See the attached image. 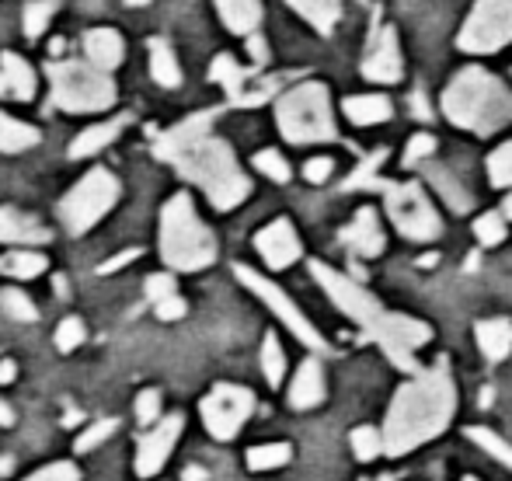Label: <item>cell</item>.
Segmentation results:
<instances>
[{
	"instance_id": "680465c9",
	"label": "cell",
	"mask_w": 512,
	"mask_h": 481,
	"mask_svg": "<svg viewBox=\"0 0 512 481\" xmlns=\"http://www.w3.org/2000/svg\"><path fill=\"white\" fill-rule=\"evenodd\" d=\"M129 7H140V4H147V0H126Z\"/></svg>"
},
{
	"instance_id": "8d00e7d4",
	"label": "cell",
	"mask_w": 512,
	"mask_h": 481,
	"mask_svg": "<svg viewBox=\"0 0 512 481\" xmlns=\"http://www.w3.org/2000/svg\"><path fill=\"white\" fill-rule=\"evenodd\" d=\"M488 178H492L495 189H509L512 185V140L502 143V147L488 157Z\"/></svg>"
},
{
	"instance_id": "7c38bea8",
	"label": "cell",
	"mask_w": 512,
	"mask_h": 481,
	"mask_svg": "<svg viewBox=\"0 0 512 481\" xmlns=\"http://www.w3.org/2000/svg\"><path fill=\"white\" fill-rule=\"evenodd\" d=\"M251 412H255V394L241 384H216L203 398V422L213 440H234Z\"/></svg>"
},
{
	"instance_id": "4316f807",
	"label": "cell",
	"mask_w": 512,
	"mask_h": 481,
	"mask_svg": "<svg viewBox=\"0 0 512 481\" xmlns=\"http://www.w3.org/2000/svg\"><path fill=\"white\" fill-rule=\"evenodd\" d=\"M39 140L42 136L35 126H28V122H18V119H11V116L0 112V150H4V154H21V150L35 147Z\"/></svg>"
},
{
	"instance_id": "cb8c5ba5",
	"label": "cell",
	"mask_w": 512,
	"mask_h": 481,
	"mask_svg": "<svg viewBox=\"0 0 512 481\" xmlns=\"http://www.w3.org/2000/svg\"><path fill=\"white\" fill-rule=\"evenodd\" d=\"M474 335H478L481 353H485L492 363L506 360V356L512 353V325H509L506 318L478 321V328H474Z\"/></svg>"
},
{
	"instance_id": "7bdbcfd3",
	"label": "cell",
	"mask_w": 512,
	"mask_h": 481,
	"mask_svg": "<svg viewBox=\"0 0 512 481\" xmlns=\"http://www.w3.org/2000/svg\"><path fill=\"white\" fill-rule=\"evenodd\" d=\"M25 481H81V471H77L74 461H60V464H49V468L35 471Z\"/></svg>"
},
{
	"instance_id": "8fae6325",
	"label": "cell",
	"mask_w": 512,
	"mask_h": 481,
	"mask_svg": "<svg viewBox=\"0 0 512 481\" xmlns=\"http://www.w3.org/2000/svg\"><path fill=\"white\" fill-rule=\"evenodd\" d=\"M237 279H241L244 286H248L251 293H255V297H262L265 304L272 307V314H276L279 321H283L286 328H290L293 335H297L300 342H304L307 349H314V353H324V349H328V342L321 339V332H317L314 325H310L307 321V314L300 311L297 304H293L290 297H286L283 290H279L276 283H272V279H265V276H258L255 269H248V265H237Z\"/></svg>"
},
{
	"instance_id": "e575fe53",
	"label": "cell",
	"mask_w": 512,
	"mask_h": 481,
	"mask_svg": "<svg viewBox=\"0 0 512 481\" xmlns=\"http://www.w3.org/2000/svg\"><path fill=\"white\" fill-rule=\"evenodd\" d=\"M467 440H474L481 450H488L495 461L506 464V468L512 471V443L502 440L499 433H492V429H467Z\"/></svg>"
},
{
	"instance_id": "2e32d148",
	"label": "cell",
	"mask_w": 512,
	"mask_h": 481,
	"mask_svg": "<svg viewBox=\"0 0 512 481\" xmlns=\"http://www.w3.org/2000/svg\"><path fill=\"white\" fill-rule=\"evenodd\" d=\"M338 238H342V244L356 258H377L380 251H384V231H380L377 213H373L370 206H363Z\"/></svg>"
},
{
	"instance_id": "4dcf8cb0",
	"label": "cell",
	"mask_w": 512,
	"mask_h": 481,
	"mask_svg": "<svg viewBox=\"0 0 512 481\" xmlns=\"http://www.w3.org/2000/svg\"><path fill=\"white\" fill-rule=\"evenodd\" d=\"M258 363H262V373H265V380H269V387L283 384V377H286V353H283V346H279V339L272 332L265 335Z\"/></svg>"
},
{
	"instance_id": "d6a6232c",
	"label": "cell",
	"mask_w": 512,
	"mask_h": 481,
	"mask_svg": "<svg viewBox=\"0 0 512 481\" xmlns=\"http://www.w3.org/2000/svg\"><path fill=\"white\" fill-rule=\"evenodd\" d=\"M290 457H293L290 443H265V447L248 450V468L251 471H272V468L290 464Z\"/></svg>"
},
{
	"instance_id": "30bf717a",
	"label": "cell",
	"mask_w": 512,
	"mask_h": 481,
	"mask_svg": "<svg viewBox=\"0 0 512 481\" xmlns=\"http://www.w3.org/2000/svg\"><path fill=\"white\" fill-rule=\"evenodd\" d=\"M464 53H495L512 42V0H478L460 28Z\"/></svg>"
},
{
	"instance_id": "836d02e7",
	"label": "cell",
	"mask_w": 512,
	"mask_h": 481,
	"mask_svg": "<svg viewBox=\"0 0 512 481\" xmlns=\"http://www.w3.org/2000/svg\"><path fill=\"white\" fill-rule=\"evenodd\" d=\"M352 454L359 457V461H377L380 454H384V433H377L373 426H359L352 429Z\"/></svg>"
},
{
	"instance_id": "5bb4252c",
	"label": "cell",
	"mask_w": 512,
	"mask_h": 481,
	"mask_svg": "<svg viewBox=\"0 0 512 481\" xmlns=\"http://www.w3.org/2000/svg\"><path fill=\"white\" fill-rule=\"evenodd\" d=\"M401 74H405V67H401L398 32L387 25V28H380L377 39H373L370 49H366L363 77H370V81H380V84H394V81H401Z\"/></svg>"
},
{
	"instance_id": "9c48e42d",
	"label": "cell",
	"mask_w": 512,
	"mask_h": 481,
	"mask_svg": "<svg viewBox=\"0 0 512 481\" xmlns=\"http://www.w3.org/2000/svg\"><path fill=\"white\" fill-rule=\"evenodd\" d=\"M384 203H387V217L391 224L405 234L408 241H436L443 224H439V213L432 210L429 196H425L422 185L415 182H387L384 178Z\"/></svg>"
},
{
	"instance_id": "5b68a950",
	"label": "cell",
	"mask_w": 512,
	"mask_h": 481,
	"mask_svg": "<svg viewBox=\"0 0 512 481\" xmlns=\"http://www.w3.org/2000/svg\"><path fill=\"white\" fill-rule=\"evenodd\" d=\"M161 255L171 269L196 272L216 262V238L199 220L189 192H178L161 210Z\"/></svg>"
},
{
	"instance_id": "c3c4849f",
	"label": "cell",
	"mask_w": 512,
	"mask_h": 481,
	"mask_svg": "<svg viewBox=\"0 0 512 481\" xmlns=\"http://www.w3.org/2000/svg\"><path fill=\"white\" fill-rule=\"evenodd\" d=\"M185 311H189V307H185V300L178 297V293L157 304V318H161V321H178V318H185Z\"/></svg>"
},
{
	"instance_id": "e0dca14e",
	"label": "cell",
	"mask_w": 512,
	"mask_h": 481,
	"mask_svg": "<svg viewBox=\"0 0 512 481\" xmlns=\"http://www.w3.org/2000/svg\"><path fill=\"white\" fill-rule=\"evenodd\" d=\"M84 56H88V63L95 70H115L122 63V56H126V42L119 39V32L115 28H91L88 35H84Z\"/></svg>"
},
{
	"instance_id": "4fadbf2b",
	"label": "cell",
	"mask_w": 512,
	"mask_h": 481,
	"mask_svg": "<svg viewBox=\"0 0 512 481\" xmlns=\"http://www.w3.org/2000/svg\"><path fill=\"white\" fill-rule=\"evenodd\" d=\"M182 426V415H168V419L154 422V429H147V436L140 440V454H136V475L154 478L168 464V457L175 454L178 436H182Z\"/></svg>"
},
{
	"instance_id": "44dd1931",
	"label": "cell",
	"mask_w": 512,
	"mask_h": 481,
	"mask_svg": "<svg viewBox=\"0 0 512 481\" xmlns=\"http://www.w3.org/2000/svg\"><path fill=\"white\" fill-rule=\"evenodd\" d=\"M255 74H258V70L237 67L230 53H220L213 60V67H209V77H213L216 84H223V88H227V95H230V102H234V105H241V98L251 91V77H255Z\"/></svg>"
},
{
	"instance_id": "ab89813d",
	"label": "cell",
	"mask_w": 512,
	"mask_h": 481,
	"mask_svg": "<svg viewBox=\"0 0 512 481\" xmlns=\"http://www.w3.org/2000/svg\"><path fill=\"white\" fill-rule=\"evenodd\" d=\"M0 307H4L11 318H18V321H35L39 314H35V304L25 297L21 290H0Z\"/></svg>"
},
{
	"instance_id": "7a4b0ae2",
	"label": "cell",
	"mask_w": 512,
	"mask_h": 481,
	"mask_svg": "<svg viewBox=\"0 0 512 481\" xmlns=\"http://www.w3.org/2000/svg\"><path fill=\"white\" fill-rule=\"evenodd\" d=\"M310 276H314L317 283H321V290L342 307V314H349V318L384 349L387 360L398 366V370L411 373V377L422 373V366L415 360V349L432 339V328L425 325V321H415V318H408V314L384 311L380 300L373 297L370 290H363L356 279L342 276V272H335L324 262H310Z\"/></svg>"
},
{
	"instance_id": "681fc988",
	"label": "cell",
	"mask_w": 512,
	"mask_h": 481,
	"mask_svg": "<svg viewBox=\"0 0 512 481\" xmlns=\"http://www.w3.org/2000/svg\"><path fill=\"white\" fill-rule=\"evenodd\" d=\"M248 53H251V60H255V70L269 63V46H265L262 35H248Z\"/></svg>"
},
{
	"instance_id": "d6986e66",
	"label": "cell",
	"mask_w": 512,
	"mask_h": 481,
	"mask_svg": "<svg viewBox=\"0 0 512 481\" xmlns=\"http://www.w3.org/2000/svg\"><path fill=\"white\" fill-rule=\"evenodd\" d=\"M0 95H11L18 102H28L35 95V70L18 53L0 56Z\"/></svg>"
},
{
	"instance_id": "1f68e13d",
	"label": "cell",
	"mask_w": 512,
	"mask_h": 481,
	"mask_svg": "<svg viewBox=\"0 0 512 481\" xmlns=\"http://www.w3.org/2000/svg\"><path fill=\"white\" fill-rule=\"evenodd\" d=\"M429 178H432V185L443 192V199L453 206V210H457V213L471 210V196H467V189L457 182V178H450V171H446V168H429Z\"/></svg>"
},
{
	"instance_id": "6f0895ef",
	"label": "cell",
	"mask_w": 512,
	"mask_h": 481,
	"mask_svg": "<svg viewBox=\"0 0 512 481\" xmlns=\"http://www.w3.org/2000/svg\"><path fill=\"white\" fill-rule=\"evenodd\" d=\"M199 478H203V475H199L196 468H192V471H185V481H199Z\"/></svg>"
},
{
	"instance_id": "f1b7e54d",
	"label": "cell",
	"mask_w": 512,
	"mask_h": 481,
	"mask_svg": "<svg viewBox=\"0 0 512 481\" xmlns=\"http://www.w3.org/2000/svg\"><path fill=\"white\" fill-rule=\"evenodd\" d=\"M286 4L297 7V11L310 21V25H314L317 32H324V35L335 28L338 14H342V0H286Z\"/></svg>"
},
{
	"instance_id": "ffe728a7",
	"label": "cell",
	"mask_w": 512,
	"mask_h": 481,
	"mask_svg": "<svg viewBox=\"0 0 512 481\" xmlns=\"http://www.w3.org/2000/svg\"><path fill=\"white\" fill-rule=\"evenodd\" d=\"M321 398H324V373H321V363H317V360H307V363L297 370L293 384H290V405L304 412V408L321 405Z\"/></svg>"
},
{
	"instance_id": "3957f363",
	"label": "cell",
	"mask_w": 512,
	"mask_h": 481,
	"mask_svg": "<svg viewBox=\"0 0 512 481\" xmlns=\"http://www.w3.org/2000/svg\"><path fill=\"white\" fill-rule=\"evenodd\" d=\"M457 412V387L446 366L439 363L436 370H422L398 387L384 422V454L401 457L422 443L436 440L450 426Z\"/></svg>"
},
{
	"instance_id": "7dc6e473",
	"label": "cell",
	"mask_w": 512,
	"mask_h": 481,
	"mask_svg": "<svg viewBox=\"0 0 512 481\" xmlns=\"http://www.w3.org/2000/svg\"><path fill=\"white\" fill-rule=\"evenodd\" d=\"M331 171H335V161H331V157H314V161H307V164H304V178H307L310 185L328 182Z\"/></svg>"
},
{
	"instance_id": "816d5d0a",
	"label": "cell",
	"mask_w": 512,
	"mask_h": 481,
	"mask_svg": "<svg viewBox=\"0 0 512 481\" xmlns=\"http://www.w3.org/2000/svg\"><path fill=\"white\" fill-rule=\"evenodd\" d=\"M411 109H415V119H425V122L432 119L429 102H425V95H422V91H415V95H411Z\"/></svg>"
},
{
	"instance_id": "ba28073f",
	"label": "cell",
	"mask_w": 512,
	"mask_h": 481,
	"mask_svg": "<svg viewBox=\"0 0 512 481\" xmlns=\"http://www.w3.org/2000/svg\"><path fill=\"white\" fill-rule=\"evenodd\" d=\"M119 203V178L108 168H95L63 196L60 220L67 224L70 234H84Z\"/></svg>"
},
{
	"instance_id": "d4e9b609",
	"label": "cell",
	"mask_w": 512,
	"mask_h": 481,
	"mask_svg": "<svg viewBox=\"0 0 512 481\" xmlns=\"http://www.w3.org/2000/svg\"><path fill=\"white\" fill-rule=\"evenodd\" d=\"M345 116L356 126H377V122L391 119V98L384 95H356V98H345Z\"/></svg>"
},
{
	"instance_id": "11a10c76",
	"label": "cell",
	"mask_w": 512,
	"mask_h": 481,
	"mask_svg": "<svg viewBox=\"0 0 512 481\" xmlns=\"http://www.w3.org/2000/svg\"><path fill=\"white\" fill-rule=\"evenodd\" d=\"M502 217H506V220H512V192H509V196H506V203H502Z\"/></svg>"
},
{
	"instance_id": "484cf974",
	"label": "cell",
	"mask_w": 512,
	"mask_h": 481,
	"mask_svg": "<svg viewBox=\"0 0 512 481\" xmlns=\"http://www.w3.org/2000/svg\"><path fill=\"white\" fill-rule=\"evenodd\" d=\"M150 77H154L161 88H178L182 84V70H178L175 49L164 39H150Z\"/></svg>"
},
{
	"instance_id": "f546056e",
	"label": "cell",
	"mask_w": 512,
	"mask_h": 481,
	"mask_svg": "<svg viewBox=\"0 0 512 481\" xmlns=\"http://www.w3.org/2000/svg\"><path fill=\"white\" fill-rule=\"evenodd\" d=\"M384 161H387V150H373V154L363 157V161H359V168L352 171L349 178H345L342 189L345 192H352V189L380 192V189H384V178H380L377 171H380V164H384Z\"/></svg>"
},
{
	"instance_id": "ee69618b",
	"label": "cell",
	"mask_w": 512,
	"mask_h": 481,
	"mask_svg": "<svg viewBox=\"0 0 512 481\" xmlns=\"http://www.w3.org/2000/svg\"><path fill=\"white\" fill-rule=\"evenodd\" d=\"M136 419H140V426H154V422L161 419V394L143 391L140 398H136Z\"/></svg>"
},
{
	"instance_id": "7402d4cb",
	"label": "cell",
	"mask_w": 512,
	"mask_h": 481,
	"mask_svg": "<svg viewBox=\"0 0 512 481\" xmlns=\"http://www.w3.org/2000/svg\"><path fill=\"white\" fill-rule=\"evenodd\" d=\"M126 122H129V116H119V119H108V122H98V126L84 129V133L70 143V157L81 161V157H91V154H98V150H105L108 143L126 129Z\"/></svg>"
},
{
	"instance_id": "60d3db41",
	"label": "cell",
	"mask_w": 512,
	"mask_h": 481,
	"mask_svg": "<svg viewBox=\"0 0 512 481\" xmlns=\"http://www.w3.org/2000/svg\"><path fill=\"white\" fill-rule=\"evenodd\" d=\"M84 335H88L84 321L81 318H67L60 328H56V349H60V353H74V349L84 342Z\"/></svg>"
},
{
	"instance_id": "d590c367",
	"label": "cell",
	"mask_w": 512,
	"mask_h": 481,
	"mask_svg": "<svg viewBox=\"0 0 512 481\" xmlns=\"http://www.w3.org/2000/svg\"><path fill=\"white\" fill-rule=\"evenodd\" d=\"M56 0H32V4L25 7V35L28 39H39L42 32L49 28V18L56 14Z\"/></svg>"
},
{
	"instance_id": "91938a15",
	"label": "cell",
	"mask_w": 512,
	"mask_h": 481,
	"mask_svg": "<svg viewBox=\"0 0 512 481\" xmlns=\"http://www.w3.org/2000/svg\"><path fill=\"white\" fill-rule=\"evenodd\" d=\"M464 481H474V478H464Z\"/></svg>"
},
{
	"instance_id": "b9f144b4",
	"label": "cell",
	"mask_w": 512,
	"mask_h": 481,
	"mask_svg": "<svg viewBox=\"0 0 512 481\" xmlns=\"http://www.w3.org/2000/svg\"><path fill=\"white\" fill-rule=\"evenodd\" d=\"M115 426H119V422H115V419H102V422H95V426H91L88 433H84L81 440H77V454H88V450H95L98 443H105L108 436L115 433Z\"/></svg>"
},
{
	"instance_id": "f6af8a7d",
	"label": "cell",
	"mask_w": 512,
	"mask_h": 481,
	"mask_svg": "<svg viewBox=\"0 0 512 481\" xmlns=\"http://www.w3.org/2000/svg\"><path fill=\"white\" fill-rule=\"evenodd\" d=\"M436 150V140H432L429 133H418V136H411V143H408V150H405V168H415V164H422L425 157Z\"/></svg>"
},
{
	"instance_id": "ac0fdd59",
	"label": "cell",
	"mask_w": 512,
	"mask_h": 481,
	"mask_svg": "<svg viewBox=\"0 0 512 481\" xmlns=\"http://www.w3.org/2000/svg\"><path fill=\"white\" fill-rule=\"evenodd\" d=\"M49 231L35 217L0 206V244H46Z\"/></svg>"
},
{
	"instance_id": "bcb514c9",
	"label": "cell",
	"mask_w": 512,
	"mask_h": 481,
	"mask_svg": "<svg viewBox=\"0 0 512 481\" xmlns=\"http://www.w3.org/2000/svg\"><path fill=\"white\" fill-rule=\"evenodd\" d=\"M175 297V279L164 276V272H157V276L147 279V300H154V304H161V300Z\"/></svg>"
},
{
	"instance_id": "db71d44e",
	"label": "cell",
	"mask_w": 512,
	"mask_h": 481,
	"mask_svg": "<svg viewBox=\"0 0 512 481\" xmlns=\"http://www.w3.org/2000/svg\"><path fill=\"white\" fill-rule=\"evenodd\" d=\"M14 380V363H0V384H11Z\"/></svg>"
},
{
	"instance_id": "277c9868",
	"label": "cell",
	"mask_w": 512,
	"mask_h": 481,
	"mask_svg": "<svg viewBox=\"0 0 512 481\" xmlns=\"http://www.w3.org/2000/svg\"><path fill=\"white\" fill-rule=\"evenodd\" d=\"M443 112L453 126L488 136L512 119V95L495 74L481 67H464L446 88Z\"/></svg>"
},
{
	"instance_id": "f35d334b",
	"label": "cell",
	"mask_w": 512,
	"mask_h": 481,
	"mask_svg": "<svg viewBox=\"0 0 512 481\" xmlns=\"http://www.w3.org/2000/svg\"><path fill=\"white\" fill-rule=\"evenodd\" d=\"M255 168L262 171L265 178H272V182H290V164H286V157L279 154V150H262V154H255Z\"/></svg>"
},
{
	"instance_id": "52a82bcc",
	"label": "cell",
	"mask_w": 512,
	"mask_h": 481,
	"mask_svg": "<svg viewBox=\"0 0 512 481\" xmlns=\"http://www.w3.org/2000/svg\"><path fill=\"white\" fill-rule=\"evenodd\" d=\"M49 84H53V105L63 112H102L112 109L115 84L112 77L95 70L91 63L63 60L46 67Z\"/></svg>"
},
{
	"instance_id": "9a60e30c",
	"label": "cell",
	"mask_w": 512,
	"mask_h": 481,
	"mask_svg": "<svg viewBox=\"0 0 512 481\" xmlns=\"http://www.w3.org/2000/svg\"><path fill=\"white\" fill-rule=\"evenodd\" d=\"M255 248H258V255L265 258V265L269 269H290L293 262L300 258V238H297V231H293V224L290 220H272L265 231H258V238H255Z\"/></svg>"
},
{
	"instance_id": "83f0119b",
	"label": "cell",
	"mask_w": 512,
	"mask_h": 481,
	"mask_svg": "<svg viewBox=\"0 0 512 481\" xmlns=\"http://www.w3.org/2000/svg\"><path fill=\"white\" fill-rule=\"evenodd\" d=\"M46 269H49V262L39 251H7V255L0 258V272L11 279H35Z\"/></svg>"
},
{
	"instance_id": "8992f818",
	"label": "cell",
	"mask_w": 512,
	"mask_h": 481,
	"mask_svg": "<svg viewBox=\"0 0 512 481\" xmlns=\"http://www.w3.org/2000/svg\"><path fill=\"white\" fill-rule=\"evenodd\" d=\"M276 119L279 133L290 143H324L338 136L335 119H331L328 88L317 81L297 84L293 91H286L276 102Z\"/></svg>"
},
{
	"instance_id": "f907efd6",
	"label": "cell",
	"mask_w": 512,
	"mask_h": 481,
	"mask_svg": "<svg viewBox=\"0 0 512 481\" xmlns=\"http://www.w3.org/2000/svg\"><path fill=\"white\" fill-rule=\"evenodd\" d=\"M136 255H140V248H129V251H122V255H115L112 262H105V265H102V272H115V269H122V265H129Z\"/></svg>"
},
{
	"instance_id": "74e56055",
	"label": "cell",
	"mask_w": 512,
	"mask_h": 481,
	"mask_svg": "<svg viewBox=\"0 0 512 481\" xmlns=\"http://www.w3.org/2000/svg\"><path fill=\"white\" fill-rule=\"evenodd\" d=\"M474 238L485 244V248L502 244L506 241V217H502V213H485V217H478V224H474Z\"/></svg>"
},
{
	"instance_id": "f5cc1de1",
	"label": "cell",
	"mask_w": 512,
	"mask_h": 481,
	"mask_svg": "<svg viewBox=\"0 0 512 481\" xmlns=\"http://www.w3.org/2000/svg\"><path fill=\"white\" fill-rule=\"evenodd\" d=\"M0 426H14V412L4 398H0Z\"/></svg>"
},
{
	"instance_id": "6da1fadb",
	"label": "cell",
	"mask_w": 512,
	"mask_h": 481,
	"mask_svg": "<svg viewBox=\"0 0 512 481\" xmlns=\"http://www.w3.org/2000/svg\"><path fill=\"white\" fill-rule=\"evenodd\" d=\"M213 119L216 112H196V116L182 119L178 126L164 129L154 140V154L161 161L175 164L189 182H196L216 210H234V206H241L248 199L251 182L237 168L234 150L209 133Z\"/></svg>"
},
{
	"instance_id": "603a6c76",
	"label": "cell",
	"mask_w": 512,
	"mask_h": 481,
	"mask_svg": "<svg viewBox=\"0 0 512 481\" xmlns=\"http://www.w3.org/2000/svg\"><path fill=\"white\" fill-rule=\"evenodd\" d=\"M223 25L237 35H251L262 21V0H216Z\"/></svg>"
},
{
	"instance_id": "9f6ffc18",
	"label": "cell",
	"mask_w": 512,
	"mask_h": 481,
	"mask_svg": "<svg viewBox=\"0 0 512 481\" xmlns=\"http://www.w3.org/2000/svg\"><path fill=\"white\" fill-rule=\"evenodd\" d=\"M56 293H60V297H67V279H63V276H56Z\"/></svg>"
}]
</instances>
